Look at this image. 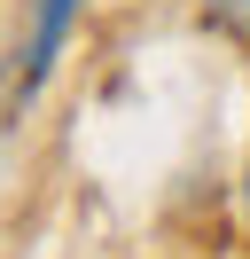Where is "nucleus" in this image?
<instances>
[{
  "instance_id": "obj_1",
  "label": "nucleus",
  "mask_w": 250,
  "mask_h": 259,
  "mask_svg": "<svg viewBox=\"0 0 250 259\" xmlns=\"http://www.w3.org/2000/svg\"><path fill=\"white\" fill-rule=\"evenodd\" d=\"M71 16H78V0H39V16H31V48H24V71H16V102H31V95L47 87L62 39H71Z\"/></svg>"
},
{
  "instance_id": "obj_2",
  "label": "nucleus",
  "mask_w": 250,
  "mask_h": 259,
  "mask_svg": "<svg viewBox=\"0 0 250 259\" xmlns=\"http://www.w3.org/2000/svg\"><path fill=\"white\" fill-rule=\"evenodd\" d=\"M203 16L219 24V32H234V39H250V0H196Z\"/></svg>"
},
{
  "instance_id": "obj_3",
  "label": "nucleus",
  "mask_w": 250,
  "mask_h": 259,
  "mask_svg": "<svg viewBox=\"0 0 250 259\" xmlns=\"http://www.w3.org/2000/svg\"><path fill=\"white\" fill-rule=\"evenodd\" d=\"M242 204H250V181H242Z\"/></svg>"
}]
</instances>
